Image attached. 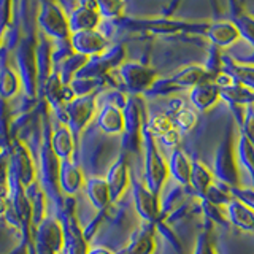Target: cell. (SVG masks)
<instances>
[{"instance_id":"6da1fadb","label":"cell","mask_w":254,"mask_h":254,"mask_svg":"<svg viewBox=\"0 0 254 254\" xmlns=\"http://www.w3.org/2000/svg\"><path fill=\"white\" fill-rule=\"evenodd\" d=\"M51 132L50 123L46 121L43 130V141L42 149H40V170H42V188L45 195L54 203L56 214H59L64 208V200L61 198V186H59V169H61V159L54 154L51 148Z\"/></svg>"},{"instance_id":"7a4b0ae2","label":"cell","mask_w":254,"mask_h":254,"mask_svg":"<svg viewBox=\"0 0 254 254\" xmlns=\"http://www.w3.org/2000/svg\"><path fill=\"white\" fill-rule=\"evenodd\" d=\"M154 140L156 138L151 137L145 129L141 130V145L145 149V183L151 192L159 195L169 177V165L157 151Z\"/></svg>"},{"instance_id":"3957f363","label":"cell","mask_w":254,"mask_h":254,"mask_svg":"<svg viewBox=\"0 0 254 254\" xmlns=\"http://www.w3.org/2000/svg\"><path fill=\"white\" fill-rule=\"evenodd\" d=\"M97 95H78L73 100L65 103V126L71 132L75 145L79 140V135L84 130V127L89 124L92 116L97 110Z\"/></svg>"},{"instance_id":"277c9868","label":"cell","mask_w":254,"mask_h":254,"mask_svg":"<svg viewBox=\"0 0 254 254\" xmlns=\"http://www.w3.org/2000/svg\"><path fill=\"white\" fill-rule=\"evenodd\" d=\"M16 65H18V76L24 92L27 97L34 99L38 89L37 62H35V46L27 40L19 43L16 51Z\"/></svg>"},{"instance_id":"5b68a950","label":"cell","mask_w":254,"mask_h":254,"mask_svg":"<svg viewBox=\"0 0 254 254\" xmlns=\"http://www.w3.org/2000/svg\"><path fill=\"white\" fill-rule=\"evenodd\" d=\"M38 26L45 34V37H50L56 42L59 40H68L70 38V29H68V18L67 14L62 11L59 5L54 2L42 3L38 13Z\"/></svg>"},{"instance_id":"8992f818","label":"cell","mask_w":254,"mask_h":254,"mask_svg":"<svg viewBox=\"0 0 254 254\" xmlns=\"http://www.w3.org/2000/svg\"><path fill=\"white\" fill-rule=\"evenodd\" d=\"M118 73L126 91L135 95L149 91L153 84L157 81L156 71L151 67L143 65V64L138 62H123L118 67Z\"/></svg>"},{"instance_id":"52a82bcc","label":"cell","mask_w":254,"mask_h":254,"mask_svg":"<svg viewBox=\"0 0 254 254\" xmlns=\"http://www.w3.org/2000/svg\"><path fill=\"white\" fill-rule=\"evenodd\" d=\"M58 219L61 221L64 229V237H65V250L67 254H87V238L84 237L83 229L79 227L78 221L73 213V202L64 203L62 211L58 214Z\"/></svg>"},{"instance_id":"ba28073f","label":"cell","mask_w":254,"mask_h":254,"mask_svg":"<svg viewBox=\"0 0 254 254\" xmlns=\"http://www.w3.org/2000/svg\"><path fill=\"white\" fill-rule=\"evenodd\" d=\"M124 115V129H123V148L124 151L138 153L141 145V130H143V118L141 108L135 99H127L123 108Z\"/></svg>"},{"instance_id":"9c48e42d","label":"cell","mask_w":254,"mask_h":254,"mask_svg":"<svg viewBox=\"0 0 254 254\" xmlns=\"http://www.w3.org/2000/svg\"><path fill=\"white\" fill-rule=\"evenodd\" d=\"M34 246H43V248L58 254L65 245L61 221L54 216H45L34 227Z\"/></svg>"},{"instance_id":"30bf717a","label":"cell","mask_w":254,"mask_h":254,"mask_svg":"<svg viewBox=\"0 0 254 254\" xmlns=\"http://www.w3.org/2000/svg\"><path fill=\"white\" fill-rule=\"evenodd\" d=\"M70 46L73 53L81 54L84 58H94L100 56L108 50V38L100 30H81L70 34Z\"/></svg>"},{"instance_id":"8fae6325","label":"cell","mask_w":254,"mask_h":254,"mask_svg":"<svg viewBox=\"0 0 254 254\" xmlns=\"http://www.w3.org/2000/svg\"><path fill=\"white\" fill-rule=\"evenodd\" d=\"M10 169L16 173L24 188L35 183V162L29 148L22 141H16L10 148Z\"/></svg>"},{"instance_id":"7c38bea8","label":"cell","mask_w":254,"mask_h":254,"mask_svg":"<svg viewBox=\"0 0 254 254\" xmlns=\"http://www.w3.org/2000/svg\"><path fill=\"white\" fill-rule=\"evenodd\" d=\"M105 181H107L108 190H110V202L116 203L130 185L129 164H127L126 153L119 154V157L115 161V164L110 167Z\"/></svg>"},{"instance_id":"4fadbf2b","label":"cell","mask_w":254,"mask_h":254,"mask_svg":"<svg viewBox=\"0 0 254 254\" xmlns=\"http://www.w3.org/2000/svg\"><path fill=\"white\" fill-rule=\"evenodd\" d=\"M132 192L138 214L145 219V222L153 224L159 216V195L153 194L146 185H141L137 180L132 181Z\"/></svg>"},{"instance_id":"5bb4252c","label":"cell","mask_w":254,"mask_h":254,"mask_svg":"<svg viewBox=\"0 0 254 254\" xmlns=\"http://www.w3.org/2000/svg\"><path fill=\"white\" fill-rule=\"evenodd\" d=\"M210 79V73L208 70L198 65H190L180 70L177 75H173L169 81L161 83L156 81L154 84L157 86H164V87H190L192 89L194 86L200 84L203 81H208Z\"/></svg>"},{"instance_id":"9a60e30c","label":"cell","mask_w":254,"mask_h":254,"mask_svg":"<svg viewBox=\"0 0 254 254\" xmlns=\"http://www.w3.org/2000/svg\"><path fill=\"white\" fill-rule=\"evenodd\" d=\"M97 126L100 130H103L108 135H118L123 133L124 129V115L123 108H119L115 103H105L99 111L97 116Z\"/></svg>"},{"instance_id":"2e32d148","label":"cell","mask_w":254,"mask_h":254,"mask_svg":"<svg viewBox=\"0 0 254 254\" xmlns=\"http://www.w3.org/2000/svg\"><path fill=\"white\" fill-rule=\"evenodd\" d=\"M221 97V91L219 87L214 84L211 79L208 81H203L200 84L194 86L190 89L189 99L192 102V105L198 110V111H206L210 110L214 103L218 102V99Z\"/></svg>"},{"instance_id":"e0dca14e","label":"cell","mask_w":254,"mask_h":254,"mask_svg":"<svg viewBox=\"0 0 254 254\" xmlns=\"http://www.w3.org/2000/svg\"><path fill=\"white\" fill-rule=\"evenodd\" d=\"M205 34L210 38L213 46H216V48H227L230 45H234L237 40L240 38L235 24L229 21H219V22L210 24V26L206 27Z\"/></svg>"},{"instance_id":"ac0fdd59","label":"cell","mask_w":254,"mask_h":254,"mask_svg":"<svg viewBox=\"0 0 254 254\" xmlns=\"http://www.w3.org/2000/svg\"><path fill=\"white\" fill-rule=\"evenodd\" d=\"M83 173L78 167L70 161V159H62L59 169V186L61 190L71 195L78 192L83 186Z\"/></svg>"},{"instance_id":"d6986e66","label":"cell","mask_w":254,"mask_h":254,"mask_svg":"<svg viewBox=\"0 0 254 254\" xmlns=\"http://www.w3.org/2000/svg\"><path fill=\"white\" fill-rule=\"evenodd\" d=\"M68 29L70 34H75V32H81V30H94L97 29L100 24V14L97 10H92V8H86L79 5L76 10L71 11L68 16Z\"/></svg>"},{"instance_id":"ffe728a7","label":"cell","mask_w":254,"mask_h":254,"mask_svg":"<svg viewBox=\"0 0 254 254\" xmlns=\"http://www.w3.org/2000/svg\"><path fill=\"white\" fill-rule=\"evenodd\" d=\"M156 250V240L153 224H143L138 232H135L130 243L121 254H153Z\"/></svg>"},{"instance_id":"44dd1931","label":"cell","mask_w":254,"mask_h":254,"mask_svg":"<svg viewBox=\"0 0 254 254\" xmlns=\"http://www.w3.org/2000/svg\"><path fill=\"white\" fill-rule=\"evenodd\" d=\"M86 192L87 198L91 200V203L95 206V210L99 213L105 211L108 208L110 202V190L105 178L100 177H91L86 180Z\"/></svg>"},{"instance_id":"7402d4cb","label":"cell","mask_w":254,"mask_h":254,"mask_svg":"<svg viewBox=\"0 0 254 254\" xmlns=\"http://www.w3.org/2000/svg\"><path fill=\"white\" fill-rule=\"evenodd\" d=\"M35 62H37V76L40 89H43L46 79L53 73V59H51V46L45 37L40 38L35 46Z\"/></svg>"},{"instance_id":"603a6c76","label":"cell","mask_w":254,"mask_h":254,"mask_svg":"<svg viewBox=\"0 0 254 254\" xmlns=\"http://www.w3.org/2000/svg\"><path fill=\"white\" fill-rule=\"evenodd\" d=\"M51 148L54 154L58 156L61 161L62 159H70L71 153L75 149V141L71 137V132L65 124H59L51 133Z\"/></svg>"},{"instance_id":"cb8c5ba5","label":"cell","mask_w":254,"mask_h":254,"mask_svg":"<svg viewBox=\"0 0 254 254\" xmlns=\"http://www.w3.org/2000/svg\"><path fill=\"white\" fill-rule=\"evenodd\" d=\"M227 214L237 227L243 230H254V210L240 200L227 203Z\"/></svg>"},{"instance_id":"d4e9b609","label":"cell","mask_w":254,"mask_h":254,"mask_svg":"<svg viewBox=\"0 0 254 254\" xmlns=\"http://www.w3.org/2000/svg\"><path fill=\"white\" fill-rule=\"evenodd\" d=\"M190 170H192V162L189 161L188 156L178 148L173 149L169 164V172L173 175V178L181 185H188L190 180Z\"/></svg>"},{"instance_id":"484cf974","label":"cell","mask_w":254,"mask_h":254,"mask_svg":"<svg viewBox=\"0 0 254 254\" xmlns=\"http://www.w3.org/2000/svg\"><path fill=\"white\" fill-rule=\"evenodd\" d=\"M190 185L194 186L195 192L198 195L205 197L206 190L210 189L211 183H213V175L211 172L206 169V167L200 162H192V170H190V180H189Z\"/></svg>"},{"instance_id":"4316f807","label":"cell","mask_w":254,"mask_h":254,"mask_svg":"<svg viewBox=\"0 0 254 254\" xmlns=\"http://www.w3.org/2000/svg\"><path fill=\"white\" fill-rule=\"evenodd\" d=\"M19 87L21 81L18 73H14V70H11L8 65L0 70V99H11L19 91Z\"/></svg>"},{"instance_id":"83f0119b","label":"cell","mask_w":254,"mask_h":254,"mask_svg":"<svg viewBox=\"0 0 254 254\" xmlns=\"http://www.w3.org/2000/svg\"><path fill=\"white\" fill-rule=\"evenodd\" d=\"M143 129H145L151 137L161 138L162 135H165L169 130L175 129V126H173L172 118H169L164 113V115H156V116L151 118L149 123H146L145 126H143Z\"/></svg>"},{"instance_id":"f1b7e54d","label":"cell","mask_w":254,"mask_h":254,"mask_svg":"<svg viewBox=\"0 0 254 254\" xmlns=\"http://www.w3.org/2000/svg\"><path fill=\"white\" fill-rule=\"evenodd\" d=\"M95 10L100 18L115 19L124 11V0H95Z\"/></svg>"},{"instance_id":"f546056e","label":"cell","mask_w":254,"mask_h":254,"mask_svg":"<svg viewBox=\"0 0 254 254\" xmlns=\"http://www.w3.org/2000/svg\"><path fill=\"white\" fill-rule=\"evenodd\" d=\"M173 126L180 130H190L194 129L197 124V115L194 110H190L188 107H183L177 115L172 118Z\"/></svg>"},{"instance_id":"4dcf8cb0","label":"cell","mask_w":254,"mask_h":254,"mask_svg":"<svg viewBox=\"0 0 254 254\" xmlns=\"http://www.w3.org/2000/svg\"><path fill=\"white\" fill-rule=\"evenodd\" d=\"M234 24L240 38H243L245 42H248L254 48V18H251L248 14H240Z\"/></svg>"},{"instance_id":"1f68e13d","label":"cell","mask_w":254,"mask_h":254,"mask_svg":"<svg viewBox=\"0 0 254 254\" xmlns=\"http://www.w3.org/2000/svg\"><path fill=\"white\" fill-rule=\"evenodd\" d=\"M8 170H10V153L6 149L0 153V198L8 197Z\"/></svg>"},{"instance_id":"d6a6232c","label":"cell","mask_w":254,"mask_h":254,"mask_svg":"<svg viewBox=\"0 0 254 254\" xmlns=\"http://www.w3.org/2000/svg\"><path fill=\"white\" fill-rule=\"evenodd\" d=\"M234 79L237 78L245 87L254 89V67L250 65H237L234 68Z\"/></svg>"},{"instance_id":"836d02e7","label":"cell","mask_w":254,"mask_h":254,"mask_svg":"<svg viewBox=\"0 0 254 254\" xmlns=\"http://www.w3.org/2000/svg\"><path fill=\"white\" fill-rule=\"evenodd\" d=\"M10 3L11 0H0V40L10 22Z\"/></svg>"},{"instance_id":"e575fe53","label":"cell","mask_w":254,"mask_h":254,"mask_svg":"<svg viewBox=\"0 0 254 254\" xmlns=\"http://www.w3.org/2000/svg\"><path fill=\"white\" fill-rule=\"evenodd\" d=\"M194 254H216V253H214V248H213L211 242H210V238H208V235H206V234L198 237Z\"/></svg>"},{"instance_id":"d590c367","label":"cell","mask_w":254,"mask_h":254,"mask_svg":"<svg viewBox=\"0 0 254 254\" xmlns=\"http://www.w3.org/2000/svg\"><path fill=\"white\" fill-rule=\"evenodd\" d=\"M245 137L254 146V110L248 108L245 118Z\"/></svg>"},{"instance_id":"8d00e7d4","label":"cell","mask_w":254,"mask_h":254,"mask_svg":"<svg viewBox=\"0 0 254 254\" xmlns=\"http://www.w3.org/2000/svg\"><path fill=\"white\" fill-rule=\"evenodd\" d=\"M162 143L165 146H169V148H173V149H177V146H178V143H180V132H178V129L175 127V129H172V130H169L165 135H162L161 138Z\"/></svg>"},{"instance_id":"74e56055","label":"cell","mask_w":254,"mask_h":254,"mask_svg":"<svg viewBox=\"0 0 254 254\" xmlns=\"http://www.w3.org/2000/svg\"><path fill=\"white\" fill-rule=\"evenodd\" d=\"M87 254H115V253H113V251H110L108 248H103V246H99V248L87 250Z\"/></svg>"},{"instance_id":"f35d334b","label":"cell","mask_w":254,"mask_h":254,"mask_svg":"<svg viewBox=\"0 0 254 254\" xmlns=\"http://www.w3.org/2000/svg\"><path fill=\"white\" fill-rule=\"evenodd\" d=\"M8 208H10V202H8V197L6 198H0V214H6Z\"/></svg>"}]
</instances>
